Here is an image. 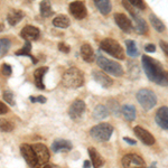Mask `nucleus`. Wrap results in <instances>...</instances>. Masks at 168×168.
<instances>
[{
	"label": "nucleus",
	"mask_w": 168,
	"mask_h": 168,
	"mask_svg": "<svg viewBox=\"0 0 168 168\" xmlns=\"http://www.w3.org/2000/svg\"><path fill=\"white\" fill-rule=\"evenodd\" d=\"M141 63H142L143 71H145L148 79L155 82V83H157L158 85H160L161 81H162L165 74L167 72V71L164 70L162 65L157 60H155L153 57H149L147 55L142 56Z\"/></svg>",
	"instance_id": "f257e3e1"
},
{
	"label": "nucleus",
	"mask_w": 168,
	"mask_h": 168,
	"mask_svg": "<svg viewBox=\"0 0 168 168\" xmlns=\"http://www.w3.org/2000/svg\"><path fill=\"white\" fill-rule=\"evenodd\" d=\"M63 84L68 89H77L84 83V74L76 67L68 68L63 75Z\"/></svg>",
	"instance_id": "f03ea898"
},
{
	"label": "nucleus",
	"mask_w": 168,
	"mask_h": 168,
	"mask_svg": "<svg viewBox=\"0 0 168 168\" xmlns=\"http://www.w3.org/2000/svg\"><path fill=\"white\" fill-rule=\"evenodd\" d=\"M112 132H113V127L109 123H99L90 130L91 137L99 142L108 141L111 138Z\"/></svg>",
	"instance_id": "7ed1b4c3"
},
{
	"label": "nucleus",
	"mask_w": 168,
	"mask_h": 168,
	"mask_svg": "<svg viewBox=\"0 0 168 168\" xmlns=\"http://www.w3.org/2000/svg\"><path fill=\"white\" fill-rule=\"evenodd\" d=\"M96 62H98V65L100 68H102L104 72L111 74L113 76H122L123 75V68L121 66L119 63L114 62V60H108L107 57L102 56V55H99L98 58H96Z\"/></svg>",
	"instance_id": "20e7f679"
},
{
	"label": "nucleus",
	"mask_w": 168,
	"mask_h": 168,
	"mask_svg": "<svg viewBox=\"0 0 168 168\" xmlns=\"http://www.w3.org/2000/svg\"><path fill=\"white\" fill-rule=\"evenodd\" d=\"M100 47L102 51H104L109 55L113 56L114 58H117V60H123L124 58L123 48L121 47V45L118 41H115L114 39H111V38L103 39L101 41Z\"/></svg>",
	"instance_id": "39448f33"
},
{
	"label": "nucleus",
	"mask_w": 168,
	"mask_h": 168,
	"mask_svg": "<svg viewBox=\"0 0 168 168\" xmlns=\"http://www.w3.org/2000/svg\"><path fill=\"white\" fill-rule=\"evenodd\" d=\"M137 100L141 107L145 110H150L157 104V96L156 94L148 89H141L137 92Z\"/></svg>",
	"instance_id": "423d86ee"
},
{
	"label": "nucleus",
	"mask_w": 168,
	"mask_h": 168,
	"mask_svg": "<svg viewBox=\"0 0 168 168\" xmlns=\"http://www.w3.org/2000/svg\"><path fill=\"white\" fill-rule=\"evenodd\" d=\"M20 151L22 157L25 158V160L27 161V164L32 167H36L38 166V160H37V157L35 154V150H34L33 146H29L27 143H24L20 146Z\"/></svg>",
	"instance_id": "0eeeda50"
},
{
	"label": "nucleus",
	"mask_w": 168,
	"mask_h": 168,
	"mask_svg": "<svg viewBox=\"0 0 168 168\" xmlns=\"http://www.w3.org/2000/svg\"><path fill=\"white\" fill-rule=\"evenodd\" d=\"M35 154L38 160V166H45L49 160V151L43 143H36L33 146Z\"/></svg>",
	"instance_id": "6e6552de"
},
{
	"label": "nucleus",
	"mask_w": 168,
	"mask_h": 168,
	"mask_svg": "<svg viewBox=\"0 0 168 168\" xmlns=\"http://www.w3.org/2000/svg\"><path fill=\"white\" fill-rule=\"evenodd\" d=\"M134 134L136 136L138 137V139L142 142V143H145V145H147V146H153L155 143V138L154 136L150 134L149 131H147L146 129H143L142 127L140 126H137V127H134Z\"/></svg>",
	"instance_id": "1a4fd4ad"
},
{
	"label": "nucleus",
	"mask_w": 168,
	"mask_h": 168,
	"mask_svg": "<svg viewBox=\"0 0 168 168\" xmlns=\"http://www.w3.org/2000/svg\"><path fill=\"white\" fill-rule=\"evenodd\" d=\"M84 111H85V103L81 100H76L70 107L68 114L73 120H79L80 118H82Z\"/></svg>",
	"instance_id": "9d476101"
},
{
	"label": "nucleus",
	"mask_w": 168,
	"mask_h": 168,
	"mask_svg": "<svg viewBox=\"0 0 168 168\" xmlns=\"http://www.w3.org/2000/svg\"><path fill=\"white\" fill-rule=\"evenodd\" d=\"M122 166L123 167H131V166H139V167H145L146 162L140 156L134 154H128L122 158Z\"/></svg>",
	"instance_id": "9b49d317"
},
{
	"label": "nucleus",
	"mask_w": 168,
	"mask_h": 168,
	"mask_svg": "<svg viewBox=\"0 0 168 168\" xmlns=\"http://www.w3.org/2000/svg\"><path fill=\"white\" fill-rule=\"evenodd\" d=\"M70 11L76 19H83L86 16V8L84 6V2L82 1H74L70 5Z\"/></svg>",
	"instance_id": "f8f14e48"
},
{
	"label": "nucleus",
	"mask_w": 168,
	"mask_h": 168,
	"mask_svg": "<svg viewBox=\"0 0 168 168\" xmlns=\"http://www.w3.org/2000/svg\"><path fill=\"white\" fill-rule=\"evenodd\" d=\"M156 123L161 128L168 130V107H161L156 112Z\"/></svg>",
	"instance_id": "ddd939ff"
},
{
	"label": "nucleus",
	"mask_w": 168,
	"mask_h": 168,
	"mask_svg": "<svg viewBox=\"0 0 168 168\" xmlns=\"http://www.w3.org/2000/svg\"><path fill=\"white\" fill-rule=\"evenodd\" d=\"M114 20H115L117 25L120 27L123 32L128 33V32L131 30L132 24H131V21L129 20V18H128L124 13H115V15H114Z\"/></svg>",
	"instance_id": "4468645a"
},
{
	"label": "nucleus",
	"mask_w": 168,
	"mask_h": 168,
	"mask_svg": "<svg viewBox=\"0 0 168 168\" xmlns=\"http://www.w3.org/2000/svg\"><path fill=\"white\" fill-rule=\"evenodd\" d=\"M93 79L95 80V82H98L100 84L101 86L105 87V89L110 87L113 84V80L111 77H109L104 72H101V71H94Z\"/></svg>",
	"instance_id": "2eb2a0df"
},
{
	"label": "nucleus",
	"mask_w": 168,
	"mask_h": 168,
	"mask_svg": "<svg viewBox=\"0 0 168 168\" xmlns=\"http://www.w3.org/2000/svg\"><path fill=\"white\" fill-rule=\"evenodd\" d=\"M20 35L25 40H36L39 37V29L34 26H26L21 29Z\"/></svg>",
	"instance_id": "dca6fc26"
},
{
	"label": "nucleus",
	"mask_w": 168,
	"mask_h": 168,
	"mask_svg": "<svg viewBox=\"0 0 168 168\" xmlns=\"http://www.w3.org/2000/svg\"><path fill=\"white\" fill-rule=\"evenodd\" d=\"M72 149V143L68 140H63V139H57L54 141L52 145V150L54 153H60V151H70Z\"/></svg>",
	"instance_id": "f3484780"
},
{
	"label": "nucleus",
	"mask_w": 168,
	"mask_h": 168,
	"mask_svg": "<svg viewBox=\"0 0 168 168\" xmlns=\"http://www.w3.org/2000/svg\"><path fill=\"white\" fill-rule=\"evenodd\" d=\"M48 71V67H39L37 68L35 72H34V77H35V84L36 86L40 89V90H44L45 89V85L43 83V77L44 75L47 73Z\"/></svg>",
	"instance_id": "a211bd4d"
},
{
	"label": "nucleus",
	"mask_w": 168,
	"mask_h": 168,
	"mask_svg": "<svg viewBox=\"0 0 168 168\" xmlns=\"http://www.w3.org/2000/svg\"><path fill=\"white\" fill-rule=\"evenodd\" d=\"M22 18H24V13H22L21 10H16V9H13V10H11V11L8 13L7 21L9 22V25L15 26V25H17Z\"/></svg>",
	"instance_id": "6ab92c4d"
},
{
	"label": "nucleus",
	"mask_w": 168,
	"mask_h": 168,
	"mask_svg": "<svg viewBox=\"0 0 168 168\" xmlns=\"http://www.w3.org/2000/svg\"><path fill=\"white\" fill-rule=\"evenodd\" d=\"M132 18L134 20V28H136V30L138 32L139 34H146L148 33V26L147 24H146V21L141 18L140 16H139V13H137V15H134L132 16Z\"/></svg>",
	"instance_id": "aec40b11"
},
{
	"label": "nucleus",
	"mask_w": 168,
	"mask_h": 168,
	"mask_svg": "<svg viewBox=\"0 0 168 168\" xmlns=\"http://www.w3.org/2000/svg\"><path fill=\"white\" fill-rule=\"evenodd\" d=\"M81 56L87 63H92L94 60V52L92 49V47L90 46L89 44L82 45V47H81Z\"/></svg>",
	"instance_id": "412c9836"
},
{
	"label": "nucleus",
	"mask_w": 168,
	"mask_h": 168,
	"mask_svg": "<svg viewBox=\"0 0 168 168\" xmlns=\"http://www.w3.org/2000/svg\"><path fill=\"white\" fill-rule=\"evenodd\" d=\"M121 113L128 121H134L136 119V108L131 104H124L121 108Z\"/></svg>",
	"instance_id": "4be33fe9"
},
{
	"label": "nucleus",
	"mask_w": 168,
	"mask_h": 168,
	"mask_svg": "<svg viewBox=\"0 0 168 168\" xmlns=\"http://www.w3.org/2000/svg\"><path fill=\"white\" fill-rule=\"evenodd\" d=\"M89 155H90V158L92 161V165L94 167H101L103 165V159L100 155L98 154V151L95 150V148L90 147L89 148Z\"/></svg>",
	"instance_id": "5701e85b"
},
{
	"label": "nucleus",
	"mask_w": 168,
	"mask_h": 168,
	"mask_svg": "<svg viewBox=\"0 0 168 168\" xmlns=\"http://www.w3.org/2000/svg\"><path fill=\"white\" fill-rule=\"evenodd\" d=\"M96 8L100 10L102 15H108L111 11V2L110 0H94Z\"/></svg>",
	"instance_id": "b1692460"
},
{
	"label": "nucleus",
	"mask_w": 168,
	"mask_h": 168,
	"mask_svg": "<svg viewBox=\"0 0 168 168\" xmlns=\"http://www.w3.org/2000/svg\"><path fill=\"white\" fill-rule=\"evenodd\" d=\"M149 20H150V24L153 25L155 29L158 32V33H162V32H165V29H166V27L164 25V22L161 21L155 13H150L149 15Z\"/></svg>",
	"instance_id": "393cba45"
},
{
	"label": "nucleus",
	"mask_w": 168,
	"mask_h": 168,
	"mask_svg": "<svg viewBox=\"0 0 168 168\" xmlns=\"http://www.w3.org/2000/svg\"><path fill=\"white\" fill-rule=\"evenodd\" d=\"M109 114V110L104 105H96L93 110V118L95 120H103Z\"/></svg>",
	"instance_id": "a878e982"
},
{
	"label": "nucleus",
	"mask_w": 168,
	"mask_h": 168,
	"mask_svg": "<svg viewBox=\"0 0 168 168\" xmlns=\"http://www.w3.org/2000/svg\"><path fill=\"white\" fill-rule=\"evenodd\" d=\"M30 51H32V44H30V41H29V40H26L25 46L22 47L21 49H19L18 52H16V55H19V56H29V57L32 58V60H33L34 64H36L37 60H36L33 55L30 54Z\"/></svg>",
	"instance_id": "bb28decb"
},
{
	"label": "nucleus",
	"mask_w": 168,
	"mask_h": 168,
	"mask_svg": "<svg viewBox=\"0 0 168 168\" xmlns=\"http://www.w3.org/2000/svg\"><path fill=\"white\" fill-rule=\"evenodd\" d=\"M126 46H127V54L130 57H137V56L139 55L138 48L136 46L134 40H131V39L126 40Z\"/></svg>",
	"instance_id": "cd10ccee"
},
{
	"label": "nucleus",
	"mask_w": 168,
	"mask_h": 168,
	"mask_svg": "<svg viewBox=\"0 0 168 168\" xmlns=\"http://www.w3.org/2000/svg\"><path fill=\"white\" fill-rule=\"evenodd\" d=\"M53 25L55 27H58V28H66V27L70 26V19L66 16H58V17L54 18Z\"/></svg>",
	"instance_id": "c85d7f7f"
},
{
	"label": "nucleus",
	"mask_w": 168,
	"mask_h": 168,
	"mask_svg": "<svg viewBox=\"0 0 168 168\" xmlns=\"http://www.w3.org/2000/svg\"><path fill=\"white\" fill-rule=\"evenodd\" d=\"M40 13L44 17H49L51 15H53V10L48 0H43L40 2Z\"/></svg>",
	"instance_id": "c756f323"
},
{
	"label": "nucleus",
	"mask_w": 168,
	"mask_h": 168,
	"mask_svg": "<svg viewBox=\"0 0 168 168\" xmlns=\"http://www.w3.org/2000/svg\"><path fill=\"white\" fill-rule=\"evenodd\" d=\"M108 107H109L110 111H111L115 117H119V115H120L121 108H120V105H119V103H118V101L113 100V99L109 100L108 101Z\"/></svg>",
	"instance_id": "7c9ffc66"
},
{
	"label": "nucleus",
	"mask_w": 168,
	"mask_h": 168,
	"mask_svg": "<svg viewBox=\"0 0 168 168\" xmlns=\"http://www.w3.org/2000/svg\"><path fill=\"white\" fill-rule=\"evenodd\" d=\"M15 126L13 122L6 120V119H0V131L2 132H10L13 131Z\"/></svg>",
	"instance_id": "2f4dec72"
},
{
	"label": "nucleus",
	"mask_w": 168,
	"mask_h": 168,
	"mask_svg": "<svg viewBox=\"0 0 168 168\" xmlns=\"http://www.w3.org/2000/svg\"><path fill=\"white\" fill-rule=\"evenodd\" d=\"M10 48V40L7 38H1L0 39V56L5 55Z\"/></svg>",
	"instance_id": "473e14b6"
},
{
	"label": "nucleus",
	"mask_w": 168,
	"mask_h": 168,
	"mask_svg": "<svg viewBox=\"0 0 168 168\" xmlns=\"http://www.w3.org/2000/svg\"><path fill=\"white\" fill-rule=\"evenodd\" d=\"M4 99L10 105H15V98H13V94L10 91H5L4 92Z\"/></svg>",
	"instance_id": "72a5a7b5"
},
{
	"label": "nucleus",
	"mask_w": 168,
	"mask_h": 168,
	"mask_svg": "<svg viewBox=\"0 0 168 168\" xmlns=\"http://www.w3.org/2000/svg\"><path fill=\"white\" fill-rule=\"evenodd\" d=\"M134 8H138V9H145L146 8V4L143 2V0H128Z\"/></svg>",
	"instance_id": "f704fd0d"
},
{
	"label": "nucleus",
	"mask_w": 168,
	"mask_h": 168,
	"mask_svg": "<svg viewBox=\"0 0 168 168\" xmlns=\"http://www.w3.org/2000/svg\"><path fill=\"white\" fill-rule=\"evenodd\" d=\"M11 66L10 65H8V64H4L2 65V68H1V72L4 75H6V76H9L10 74H11Z\"/></svg>",
	"instance_id": "c9c22d12"
},
{
	"label": "nucleus",
	"mask_w": 168,
	"mask_h": 168,
	"mask_svg": "<svg viewBox=\"0 0 168 168\" xmlns=\"http://www.w3.org/2000/svg\"><path fill=\"white\" fill-rule=\"evenodd\" d=\"M159 45H160L161 51H162V52H164V53H165V54H166V55L168 56V43L164 41V40H160Z\"/></svg>",
	"instance_id": "e433bc0d"
},
{
	"label": "nucleus",
	"mask_w": 168,
	"mask_h": 168,
	"mask_svg": "<svg viewBox=\"0 0 168 168\" xmlns=\"http://www.w3.org/2000/svg\"><path fill=\"white\" fill-rule=\"evenodd\" d=\"M58 49H60V52L68 53V52H70V46H67L66 44H64V43H60V44H58Z\"/></svg>",
	"instance_id": "4c0bfd02"
},
{
	"label": "nucleus",
	"mask_w": 168,
	"mask_h": 168,
	"mask_svg": "<svg viewBox=\"0 0 168 168\" xmlns=\"http://www.w3.org/2000/svg\"><path fill=\"white\" fill-rule=\"evenodd\" d=\"M145 51L148 52V53H155L156 52V46L154 44H148L145 46Z\"/></svg>",
	"instance_id": "58836bf2"
},
{
	"label": "nucleus",
	"mask_w": 168,
	"mask_h": 168,
	"mask_svg": "<svg viewBox=\"0 0 168 168\" xmlns=\"http://www.w3.org/2000/svg\"><path fill=\"white\" fill-rule=\"evenodd\" d=\"M8 112V107L6 104H4L2 102H0V114H5Z\"/></svg>",
	"instance_id": "ea45409f"
},
{
	"label": "nucleus",
	"mask_w": 168,
	"mask_h": 168,
	"mask_svg": "<svg viewBox=\"0 0 168 168\" xmlns=\"http://www.w3.org/2000/svg\"><path fill=\"white\" fill-rule=\"evenodd\" d=\"M30 100L33 102H40V103H45L46 99L44 96H38V98H30Z\"/></svg>",
	"instance_id": "a19ab883"
},
{
	"label": "nucleus",
	"mask_w": 168,
	"mask_h": 168,
	"mask_svg": "<svg viewBox=\"0 0 168 168\" xmlns=\"http://www.w3.org/2000/svg\"><path fill=\"white\" fill-rule=\"evenodd\" d=\"M123 140L126 141V142H128L129 145H136V140L131 139V138H129V137H124V138H123Z\"/></svg>",
	"instance_id": "79ce46f5"
},
{
	"label": "nucleus",
	"mask_w": 168,
	"mask_h": 168,
	"mask_svg": "<svg viewBox=\"0 0 168 168\" xmlns=\"http://www.w3.org/2000/svg\"><path fill=\"white\" fill-rule=\"evenodd\" d=\"M92 165V162H90L89 160H86V161H84V167H90Z\"/></svg>",
	"instance_id": "37998d69"
},
{
	"label": "nucleus",
	"mask_w": 168,
	"mask_h": 168,
	"mask_svg": "<svg viewBox=\"0 0 168 168\" xmlns=\"http://www.w3.org/2000/svg\"><path fill=\"white\" fill-rule=\"evenodd\" d=\"M29 1H32V0H29Z\"/></svg>",
	"instance_id": "c03bdc74"
}]
</instances>
